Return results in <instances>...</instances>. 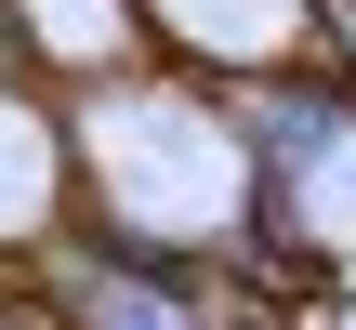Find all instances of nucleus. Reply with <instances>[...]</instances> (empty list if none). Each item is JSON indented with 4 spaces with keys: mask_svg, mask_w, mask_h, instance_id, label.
<instances>
[{
    "mask_svg": "<svg viewBox=\"0 0 356 330\" xmlns=\"http://www.w3.org/2000/svg\"><path fill=\"white\" fill-rule=\"evenodd\" d=\"M13 13V53H26V79H53V93H92V79H132V66H159V26H145V0H0Z\"/></svg>",
    "mask_w": 356,
    "mask_h": 330,
    "instance_id": "nucleus-2",
    "label": "nucleus"
},
{
    "mask_svg": "<svg viewBox=\"0 0 356 330\" xmlns=\"http://www.w3.org/2000/svg\"><path fill=\"white\" fill-rule=\"evenodd\" d=\"M13 66H26V53H13V13H0V79H13Z\"/></svg>",
    "mask_w": 356,
    "mask_h": 330,
    "instance_id": "nucleus-3",
    "label": "nucleus"
},
{
    "mask_svg": "<svg viewBox=\"0 0 356 330\" xmlns=\"http://www.w3.org/2000/svg\"><path fill=\"white\" fill-rule=\"evenodd\" d=\"M79 212V159H66V93L53 79H0V278Z\"/></svg>",
    "mask_w": 356,
    "mask_h": 330,
    "instance_id": "nucleus-1",
    "label": "nucleus"
}]
</instances>
